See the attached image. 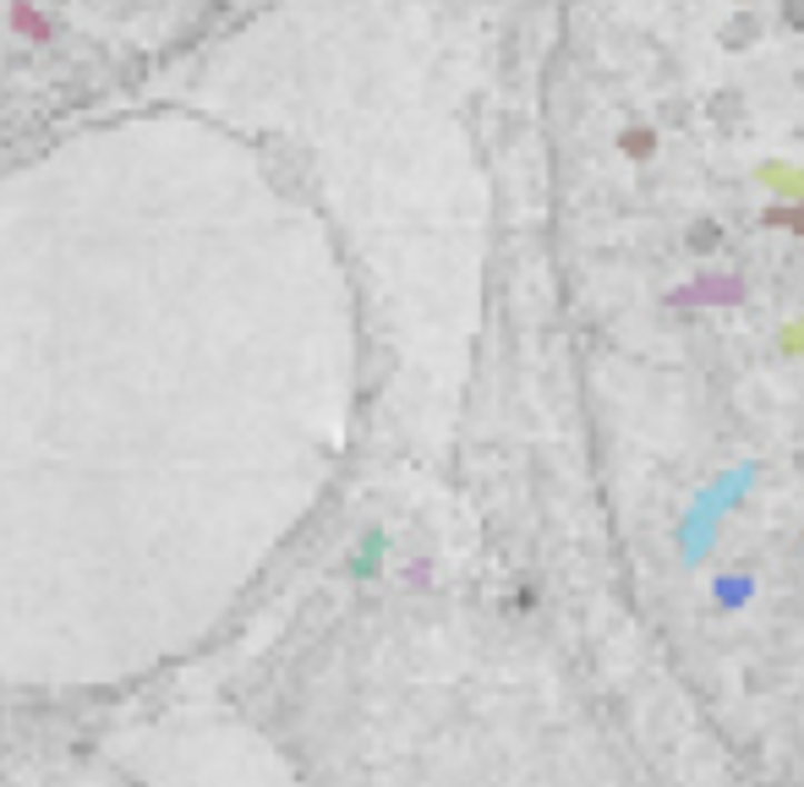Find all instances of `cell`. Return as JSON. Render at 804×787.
Segmentation results:
<instances>
[{"instance_id":"cell-1","label":"cell","mask_w":804,"mask_h":787,"mask_svg":"<svg viewBox=\"0 0 804 787\" xmlns=\"http://www.w3.org/2000/svg\"><path fill=\"white\" fill-rule=\"evenodd\" d=\"M17 28H22V33H33V39H44V33H50V28H44V22H39L28 6H17Z\"/></svg>"},{"instance_id":"cell-3","label":"cell","mask_w":804,"mask_h":787,"mask_svg":"<svg viewBox=\"0 0 804 787\" xmlns=\"http://www.w3.org/2000/svg\"><path fill=\"white\" fill-rule=\"evenodd\" d=\"M772 225H794V230H804V213H766Z\"/></svg>"},{"instance_id":"cell-2","label":"cell","mask_w":804,"mask_h":787,"mask_svg":"<svg viewBox=\"0 0 804 787\" xmlns=\"http://www.w3.org/2000/svg\"><path fill=\"white\" fill-rule=\"evenodd\" d=\"M783 22H788V28H800V33H804V0H783Z\"/></svg>"}]
</instances>
